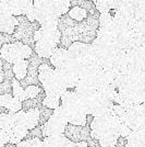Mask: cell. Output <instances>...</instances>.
<instances>
[{
  "instance_id": "obj_1",
  "label": "cell",
  "mask_w": 145,
  "mask_h": 147,
  "mask_svg": "<svg viewBox=\"0 0 145 147\" xmlns=\"http://www.w3.org/2000/svg\"><path fill=\"white\" fill-rule=\"evenodd\" d=\"M61 32L58 25H43L35 31L33 38L35 52L42 58H49L60 42Z\"/></svg>"
},
{
  "instance_id": "obj_2",
  "label": "cell",
  "mask_w": 145,
  "mask_h": 147,
  "mask_svg": "<svg viewBox=\"0 0 145 147\" xmlns=\"http://www.w3.org/2000/svg\"><path fill=\"white\" fill-rule=\"evenodd\" d=\"M38 80L42 84L45 96L61 98V96L68 90L67 86L57 75L55 68L47 64H41L38 67Z\"/></svg>"
},
{
  "instance_id": "obj_3",
  "label": "cell",
  "mask_w": 145,
  "mask_h": 147,
  "mask_svg": "<svg viewBox=\"0 0 145 147\" xmlns=\"http://www.w3.org/2000/svg\"><path fill=\"white\" fill-rule=\"evenodd\" d=\"M32 12L34 20L41 26L43 25H58V20L62 16L57 0H34Z\"/></svg>"
},
{
  "instance_id": "obj_4",
  "label": "cell",
  "mask_w": 145,
  "mask_h": 147,
  "mask_svg": "<svg viewBox=\"0 0 145 147\" xmlns=\"http://www.w3.org/2000/svg\"><path fill=\"white\" fill-rule=\"evenodd\" d=\"M0 56L3 61L13 65L23 59H30L33 56V49L22 42L5 43L0 47Z\"/></svg>"
},
{
  "instance_id": "obj_5",
  "label": "cell",
  "mask_w": 145,
  "mask_h": 147,
  "mask_svg": "<svg viewBox=\"0 0 145 147\" xmlns=\"http://www.w3.org/2000/svg\"><path fill=\"white\" fill-rule=\"evenodd\" d=\"M67 124H68V113L60 104L57 109L54 110L53 115L48 121L44 125H41L43 129V137L63 134Z\"/></svg>"
},
{
  "instance_id": "obj_6",
  "label": "cell",
  "mask_w": 145,
  "mask_h": 147,
  "mask_svg": "<svg viewBox=\"0 0 145 147\" xmlns=\"http://www.w3.org/2000/svg\"><path fill=\"white\" fill-rule=\"evenodd\" d=\"M57 75L59 76V78L62 80V82L67 86V88H75L78 82L81 80L79 71L75 69L70 61H68L63 66L59 68H55Z\"/></svg>"
},
{
  "instance_id": "obj_7",
  "label": "cell",
  "mask_w": 145,
  "mask_h": 147,
  "mask_svg": "<svg viewBox=\"0 0 145 147\" xmlns=\"http://www.w3.org/2000/svg\"><path fill=\"white\" fill-rule=\"evenodd\" d=\"M34 0H0L13 17L26 16L33 8Z\"/></svg>"
},
{
  "instance_id": "obj_8",
  "label": "cell",
  "mask_w": 145,
  "mask_h": 147,
  "mask_svg": "<svg viewBox=\"0 0 145 147\" xmlns=\"http://www.w3.org/2000/svg\"><path fill=\"white\" fill-rule=\"evenodd\" d=\"M91 129V137L94 140L99 141V138L104 136L107 132H109L110 127V121L108 117H93V121L90 124Z\"/></svg>"
},
{
  "instance_id": "obj_9",
  "label": "cell",
  "mask_w": 145,
  "mask_h": 147,
  "mask_svg": "<svg viewBox=\"0 0 145 147\" xmlns=\"http://www.w3.org/2000/svg\"><path fill=\"white\" fill-rule=\"evenodd\" d=\"M0 107L10 113H17L22 110V102L13 98L12 94H2L0 96Z\"/></svg>"
},
{
  "instance_id": "obj_10",
  "label": "cell",
  "mask_w": 145,
  "mask_h": 147,
  "mask_svg": "<svg viewBox=\"0 0 145 147\" xmlns=\"http://www.w3.org/2000/svg\"><path fill=\"white\" fill-rule=\"evenodd\" d=\"M70 59L69 56V52L67 49H62V47H57L55 49V52L51 54V56L49 57L50 64L54 66L55 68H59L61 66H63L65 64H67Z\"/></svg>"
},
{
  "instance_id": "obj_11",
  "label": "cell",
  "mask_w": 145,
  "mask_h": 147,
  "mask_svg": "<svg viewBox=\"0 0 145 147\" xmlns=\"http://www.w3.org/2000/svg\"><path fill=\"white\" fill-rule=\"evenodd\" d=\"M39 125V109H32L25 112V119H24V126L26 129H35L36 126Z\"/></svg>"
},
{
  "instance_id": "obj_12",
  "label": "cell",
  "mask_w": 145,
  "mask_h": 147,
  "mask_svg": "<svg viewBox=\"0 0 145 147\" xmlns=\"http://www.w3.org/2000/svg\"><path fill=\"white\" fill-rule=\"evenodd\" d=\"M29 134V129L24 127V126H21V125H15L10 132V144L13 145H17L20 142L24 141V138H26V136Z\"/></svg>"
},
{
  "instance_id": "obj_13",
  "label": "cell",
  "mask_w": 145,
  "mask_h": 147,
  "mask_svg": "<svg viewBox=\"0 0 145 147\" xmlns=\"http://www.w3.org/2000/svg\"><path fill=\"white\" fill-rule=\"evenodd\" d=\"M29 61L23 59V61H20L15 64L12 65V70L13 75H14V78L19 81H22L25 79V77L27 76V71H29Z\"/></svg>"
},
{
  "instance_id": "obj_14",
  "label": "cell",
  "mask_w": 145,
  "mask_h": 147,
  "mask_svg": "<svg viewBox=\"0 0 145 147\" xmlns=\"http://www.w3.org/2000/svg\"><path fill=\"white\" fill-rule=\"evenodd\" d=\"M119 137L120 136L118 134L117 129H110L104 136H102L98 142L100 147H116Z\"/></svg>"
},
{
  "instance_id": "obj_15",
  "label": "cell",
  "mask_w": 145,
  "mask_h": 147,
  "mask_svg": "<svg viewBox=\"0 0 145 147\" xmlns=\"http://www.w3.org/2000/svg\"><path fill=\"white\" fill-rule=\"evenodd\" d=\"M81 129H82V126H76V125H72V124L68 123L63 134L70 142L80 143V142H82V140H81Z\"/></svg>"
},
{
  "instance_id": "obj_16",
  "label": "cell",
  "mask_w": 145,
  "mask_h": 147,
  "mask_svg": "<svg viewBox=\"0 0 145 147\" xmlns=\"http://www.w3.org/2000/svg\"><path fill=\"white\" fill-rule=\"evenodd\" d=\"M15 126L14 115L10 112H3L0 114V129L10 132Z\"/></svg>"
},
{
  "instance_id": "obj_17",
  "label": "cell",
  "mask_w": 145,
  "mask_h": 147,
  "mask_svg": "<svg viewBox=\"0 0 145 147\" xmlns=\"http://www.w3.org/2000/svg\"><path fill=\"white\" fill-rule=\"evenodd\" d=\"M93 1L98 12L106 13L114 10L115 0H93Z\"/></svg>"
},
{
  "instance_id": "obj_18",
  "label": "cell",
  "mask_w": 145,
  "mask_h": 147,
  "mask_svg": "<svg viewBox=\"0 0 145 147\" xmlns=\"http://www.w3.org/2000/svg\"><path fill=\"white\" fill-rule=\"evenodd\" d=\"M11 84H12V96L13 98H15L17 100L23 102L26 100V96H25V91L23 89V87L21 86L20 81L17 80L15 78H13L11 80Z\"/></svg>"
},
{
  "instance_id": "obj_19",
  "label": "cell",
  "mask_w": 145,
  "mask_h": 147,
  "mask_svg": "<svg viewBox=\"0 0 145 147\" xmlns=\"http://www.w3.org/2000/svg\"><path fill=\"white\" fill-rule=\"evenodd\" d=\"M69 17L75 21H82L86 17V10L81 7H74L71 10H69Z\"/></svg>"
},
{
  "instance_id": "obj_20",
  "label": "cell",
  "mask_w": 145,
  "mask_h": 147,
  "mask_svg": "<svg viewBox=\"0 0 145 147\" xmlns=\"http://www.w3.org/2000/svg\"><path fill=\"white\" fill-rule=\"evenodd\" d=\"M42 105L45 108H48L50 110H55L60 105V98H56V97H47L45 96V98L43 100Z\"/></svg>"
},
{
  "instance_id": "obj_21",
  "label": "cell",
  "mask_w": 145,
  "mask_h": 147,
  "mask_svg": "<svg viewBox=\"0 0 145 147\" xmlns=\"http://www.w3.org/2000/svg\"><path fill=\"white\" fill-rule=\"evenodd\" d=\"M25 91V96H26V100L27 99H35L39 96V93H42V89L38 86H35V85H31V86H27L24 89Z\"/></svg>"
},
{
  "instance_id": "obj_22",
  "label": "cell",
  "mask_w": 145,
  "mask_h": 147,
  "mask_svg": "<svg viewBox=\"0 0 145 147\" xmlns=\"http://www.w3.org/2000/svg\"><path fill=\"white\" fill-rule=\"evenodd\" d=\"M38 109H39V125H44L53 115L54 110H50L45 107H39Z\"/></svg>"
},
{
  "instance_id": "obj_23",
  "label": "cell",
  "mask_w": 145,
  "mask_h": 147,
  "mask_svg": "<svg viewBox=\"0 0 145 147\" xmlns=\"http://www.w3.org/2000/svg\"><path fill=\"white\" fill-rule=\"evenodd\" d=\"M2 71H3V77H5L6 80H12L13 78H14L11 64L3 61V63H2Z\"/></svg>"
},
{
  "instance_id": "obj_24",
  "label": "cell",
  "mask_w": 145,
  "mask_h": 147,
  "mask_svg": "<svg viewBox=\"0 0 145 147\" xmlns=\"http://www.w3.org/2000/svg\"><path fill=\"white\" fill-rule=\"evenodd\" d=\"M12 92V84L11 80H3L0 82V96L2 94H11Z\"/></svg>"
},
{
  "instance_id": "obj_25",
  "label": "cell",
  "mask_w": 145,
  "mask_h": 147,
  "mask_svg": "<svg viewBox=\"0 0 145 147\" xmlns=\"http://www.w3.org/2000/svg\"><path fill=\"white\" fill-rule=\"evenodd\" d=\"M11 17H13L12 14L9 12V10L0 2V25H2L5 22H7Z\"/></svg>"
},
{
  "instance_id": "obj_26",
  "label": "cell",
  "mask_w": 145,
  "mask_h": 147,
  "mask_svg": "<svg viewBox=\"0 0 145 147\" xmlns=\"http://www.w3.org/2000/svg\"><path fill=\"white\" fill-rule=\"evenodd\" d=\"M42 137H43L42 126L38 125V126H36L35 129L29 131V134H27V136H26V140H30V138H39V140H41Z\"/></svg>"
},
{
  "instance_id": "obj_27",
  "label": "cell",
  "mask_w": 145,
  "mask_h": 147,
  "mask_svg": "<svg viewBox=\"0 0 145 147\" xmlns=\"http://www.w3.org/2000/svg\"><path fill=\"white\" fill-rule=\"evenodd\" d=\"M117 132H118V134H119L120 137H126V138H127L132 131H131V129H130L128 125H126L124 123H121L120 125H119V127L117 129Z\"/></svg>"
},
{
  "instance_id": "obj_28",
  "label": "cell",
  "mask_w": 145,
  "mask_h": 147,
  "mask_svg": "<svg viewBox=\"0 0 145 147\" xmlns=\"http://www.w3.org/2000/svg\"><path fill=\"white\" fill-rule=\"evenodd\" d=\"M57 2H58V6H59V9H60L62 16L66 14L67 12H69L70 5H71L70 0H57Z\"/></svg>"
},
{
  "instance_id": "obj_29",
  "label": "cell",
  "mask_w": 145,
  "mask_h": 147,
  "mask_svg": "<svg viewBox=\"0 0 145 147\" xmlns=\"http://www.w3.org/2000/svg\"><path fill=\"white\" fill-rule=\"evenodd\" d=\"M91 138V129L90 126L85 125V126H82V129H81V140L82 142H86Z\"/></svg>"
},
{
  "instance_id": "obj_30",
  "label": "cell",
  "mask_w": 145,
  "mask_h": 147,
  "mask_svg": "<svg viewBox=\"0 0 145 147\" xmlns=\"http://www.w3.org/2000/svg\"><path fill=\"white\" fill-rule=\"evenodd\" d=\"M10 142V135H9V132H6V131H2L0 129V145H7L8 143Z\"/></svg>"
},
{
  "instance_id": "obj_31",
  "label": "cell",
  "mask_w": 145,
  "mask_h": 147,
  "mask_svg": "<svg viewBox=\"0 0 145 147\" xmlns=\"http://www.w3.org/2000/svg\"><path fill=\"white\" fill-rule=\"evenodd\" d=\"M86 144H87V146L88 147H100L99 145V142L97 141V140H94V138H90L88 141L86 142Z\"/></svg>"
},
{
  "instance_id": "obj_32",
  "label": "cell",
  "mask_w": 145,
  "mask_h": 147,
  "mask_svg": "<svg viewBox=\"0 0 145 147\" xmlns=\"http://www.w3.org/2000/svg\"><path fill=\"white\" fill-rule=\"evenodd\" d=\"M127 144H128V141L126 137H119L116 147H126L127 146Z\"/></svg>"
},
{
  "instance_id": "obj_33",
  "label": "cell",
  "mask_w": 145,
  "mask_h": 147,
  "mask_svg": "<svg viewBox=\"0 0 145 147\" xmlns=\"http://www.w3.org/2000/svg\"><path fill=\"white\" fill-rule=\"evenodd\" d=\"M140 132V136H141V143L142 145L145 146V129H142V131H139Z\"/></svg>"
},
{
  "instance_id": "obj_34",
  "label": "cell",
  "mask_w": 145,
  "mask_h": 147,
  "mask_svg": "<svg viewBox=\"0 0 145 147\" xmlns=\"http://www.w3.org/2000/svg\"><path fill=\"white\" fill-rule=\"evenodd\" d=\"M140 114L141 117H145V102L140 104Z\"/></svg>"
},
{
  "instance_id": "obj_35",
  "label": "cell",
  "mask_w": 145,
  "mask_h": 147,
  "mask_svg": "<svg viewBox=\"0 0 145 147\" xmlns=\"http://www.w3.org/2000/svg\"><path fill=\"white\" fill-rule=\"evenodd\" d=\"M15 147H26V140L20 142L19 144H17V145H15Z\"/></svg>"
},
{
  "instance_id": "obj_36",
  "label": "cell",
  "mask_w": 145,
  "mask_h": 147,
  "mask_svg": "<svg viewBox=\"0 0 145 147\" xmlns=\"http://www.w3.org/2000/svg\"><path fill=\"white\" fill-rule=\"evenodd\" d=\"M126 147H144V146L143 145H140V144H130V143H128Z\"/></svg>"
},
{
  "instance_id": "obj_37",
  "label": "cell",
  "mask_w": 145,
  "mask_h": 147,
  "mask_svg": "<svg viewBox=\"0 0 145 147\" xmlns=\"http://www.w3.org/2000/svg\"><path fill=\"white\" fill-rule=\"evenodd\" d=\"M5 147H15V145H13V144H10V143H8L7 145H5Z\"/></svg>"
}]
</instances>
